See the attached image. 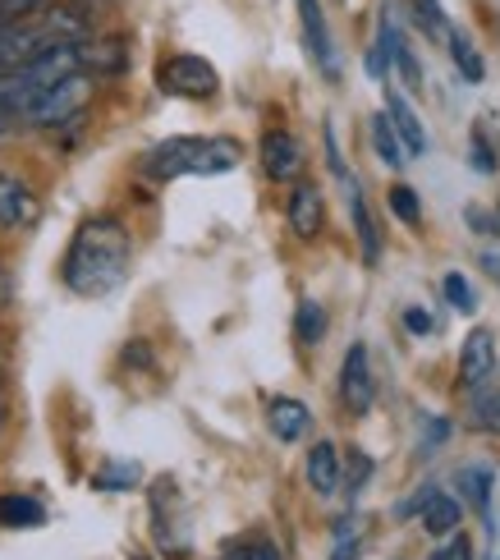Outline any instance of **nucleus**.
I'll return each mask as SVG.
<instances>
[{
  "instance_id": "obj_6",
  "label": "nucleus",
  "mask_w": 500,
  "mask_h": 560,
  "mask_svg": "<svg viewBox=\"0 0 500 560\" xmlns=\"http://www.w3.org/2000/svg\"><path fill=\"white\" fill-rule=\"evenodd\" d=\"M340 400L353 418L372 413L376 405V382H372V359H368V345L353 340L345 349V363H340Z\"/></svg>"
},
{
  "instance_id": "obj_9",
  "label": "nucleus",
  "mask_w": 500,
  "mask_h": 560,
  "mask_svg": "<svg viewBox=\"0 0 500 560\" xmlns=\"http://www.w3.org/2000/svg\"><path fill=\"white\" fill-rule=\"evenodd\" d=\"M414 505L422 510V528L432 533V538H445V533H455L460 520H464V501L437 492V487H422Z\"/></svg>"
},
{
  "instance_id": "obj_26",
  "label": "nucleus",
  "mask_w": 500,
  "mask_h": 560,
  "mask_svg": "<svg viewBox=\"0 0 500 560\" xmlns=\"http://www.w3.org/2000/svg\"><path fill=\"white\" fill-rule=\"evenodd\" d=\"M427 560H473V542H468L464 533L455 528V533H445L441 547H437L432 556H427Z\"/></svg>"
},
{
  "instance_id": "obj_11",
  "label": "nucleus",
  "mask_w": 500,
  "mask_h": 560,
  "mask_svg": "<svg viewBox=\"0 0 500 560\" xmlns=\"http://www.w3.org/2000/svg\"><path fill=\"white\" fill-rule=\"evenodd\" d=\"M261 166H267L271 179H290V175H299V166H303L299 138H294V133H284V129H271L267 138H261Z\"/></svg>"
},
{
  "instance_id": "obj_20",
  "label": "nucleus",
  "mask_w": 500,
  "mask_h": 560,
  "mask_svg": "<svg viewBox=\"0 0 500 560\" xmlns=\"http://www.w3.org/2000/svg\"><path fill=\"white\" fill-rule=\"evenodd\" d=\"M372 148H376V156L386 161L391 171H399V166H404V148H399V133L391 129L386 110H376V115H372Z\"/></svg>"
},
{
  "instance_id": "obj_1",
  "label": "nucleus",
  "mask_w": 500,
  "mask_h": 560,
  "mask_svg": "<svg viewBox=\"0 0 500 560\" xmlns=\"http://www.w3.org/2000/svg\"><path fill=\"white\" fill-rule=\"evenodd\" d=\"M133 262V244H129V230L111 217H92L74 230L65 253V285L83 294V299H102L111 290L125 285Z\"/></svg>"
},
{
  "instance_id": "obj_38",
  "label": "nucleus",
  "mask_w": 500,
  "mask_h": 560,
  "mask_svg": "<svg viewBox=\"0 0 500 560\" xmlns=\"http://www.w3.org/2000/svg\"><path fill=\"white\" fill-rule=\"evenodd\" d=\"M496 221H500V207H496Z\"/></svg>"
},
{
  "instance_id": "obj_17",
  "label": "nucleus",
  "mask_w": 500,
  "mask_h": 560,
  "mask_svg": "<svg viewBox=\"0 0 500 560\" xmlns=\"http://www.w3.org/2000/svg\"><path fill=\"white\" fill-rule=\"evenodd\" d=\"M455 482H460V497L487 520V528H496L491 524V487H496V474L487 469V464H464V469L455 474Z\"/></svg>"
},
{
  "instance_id": "obj_7",
  "label": "nucleus",
  "mask_w": 500,
  "mask_h": 560,
  "mask_svg": "<svg viewBox=\"0 0 500 560\" xmlns=\"http://www.w3.org/2000/svg\"><path fill=\"white\" fill-rule=\"evenodd\" d=\"M299 23H303L307 56H313L322 74H326L330 83H336V79H340V56H336V42H330L326 14H322V0H299Z\"/></svg>"
},
{
  "instance_id": "obj_36",
  "label": "nucleus",
  "mask_w": 500,
  "mask_h": 560,
  "mask_svg": "<svg viewBox=\"0 0 500 560\" xmlns=\"http://www.w3.org/2000/svg\"><path fill=\"white\" fill-rule=\"evenodd\" d=\"M225 560H253V551H240V556H225Z\"/></svg>"
},
{
  "instance_id": "obj_28",
  "label": "nucleus",
  "mask_w": 500,
  "mask_h": 560,
  "mask_svg": "<svg viewBox=\"0 0 500 560\" xmlns=\"http://www.w3.org/2000/svg\"><path fill=\"white\" fill-rule=\"evenodd\" d=\"M391 69H399L404 83H409V88H422V69H418L414 51H409V46H404V42H399V51H395V65H391Z\"/></svg>"
},
{
  "instance_id": "obj_4",
  "label": "nucleus",
  "mask_w": 500,
  "mask_h": 560,
  "mask_svg": "<svg viewBox=\"0 0 500 560\" xmlns=\"http://www.w3.org/2000/svg\"><path fill=\"white\" fill-rule=\"evenodd\" d=\"M156 88L165 92V97L207 102V97H217L221 79H217V69H211V60H202V56H171L156 69Z\"/></svg>"
},
{
  "instance_id": "obj_39",
  "label": "nucleus",
  "mask_w": 500,
  "mask_h": 560,
  "mask_svg": "<svg viewBox=\"0 0 500 560\" xmlns=\"http://www.w3.org/2000/svg\"><path fill=\"white\" fill-rule=\"evenodd\" d=\"M0 303H5V294H0Z\"/></svg>"
},
{
  "instance_id": "obj_8",
  "label": "nucleus",
  "mask_w": 500,
  "mask_h": 560,
  "mask_svg": "<svg viewBox=\"0 0 500 560\" xmlns=\"http://www.w3.org/2000/svg\"><path fill=\"white\" fill-rule=\"evenodd\" d=\"M386 120H391V129L399 133V148H404V156H422L427 152V129H422V120L414 115V106H409V97L404 92H386Z\"/></svg>"
},
{
  "instance_id": "obj_35",
  "label": "nucleus",
  "mask_w": 500,
  "mask_h": 560,
  "mask_svg": "<svg viewBox=\"0 0 500 560\" xmlns=\"http://www.w3.org/2000/svg\"><path fill=\"white\" fill-rule=\"evenodd\" d=\"M253 560H280L276 547H253Z\"/></svg>"
},
{
  "instance_id": "obj_24",
  "label": "nucleus",
  "mask_w": 500,
  "mask_h": 560,
  "mask_svg": "<svg viewBox=\"0 0 500 560\" xmlns=\"http://www.w3.org/2000/svg\"><path fill=\"white\" fill-rule=\"evenodd\" d=\"M391 212L404 221V225H418L422 221V207H418V194L409 189V184H395L391 189Z\"/></svg>"
},
{
  "instance_id": "obj_5",
  "label": "nucleus",
  "mask_w": 500,
  "mask_h": 560,
  "mask_svg": "<svg viewBox=\"0 0 500 560\" xmlns=\"http://www.w3.org/2000/svg\"><path fill=\"white\" fill-rule=\"evenodd\" d=\"M496 377H500L496 336L487 326H478V331H468V340L460 349V386L468 395H482V390H496Z\"/></svg>"
},
{
  "instance_id": "obj_31",
  "label": "nucleus",
  "mask_w": 500,
  "mask_h": 560,
  "mask_svg": "<svg viewBox=\"0 0 500 560\" xmlns=\"http://www.w3.org/2000/svg\"><path fill=\"white\" fill-rule=\"evenodd\" d=\"M468 161L478 166L482 175H491L496 171V152L487 148V138H482V129H473V152H468Z\"/></svg>"
},
{
  "instance_id": "obj_30",
  "label": "nucleus",
  "mask_w": 500,
  "mask_h": 560,
  "mask_svg": "<svg viewBox=\"0 0 500 560\" xmlns=\"http://www.w3.org/2000/svg\"><path fill=\"white\" fill-rule=\"evenodd\" d=\"M349 464H353V474H349V497H359L363 487H368V478H372V459H368L363 451H353Z\"/></svg>"
},
{
  "instance_id": "obj_13",
  "label": "nucleus",
  "mask_w": 500,
  "mask_h": 560,
  "mask_svg": "<svg viewBox=\"0 0 500 560\" xmlns=\"http://www.w3.org/2000/svg\"><path fill=\"white\" fill-rule=\"evenodd\" d=\"M399 23H395V14H391V5L376 14V42H372V51H368V74L381 83L391 74V65H395V51H399Z\"/></svg>"
},
{
  "instance_id": "obj_21",
  "label": "nucleus",
  "mask_w": 500,
  "mask_h": 560,
  "mask_svg": "<svg viewBox=\"0 0 500 560\" xmlns=\"http://www.w3.org/2000/svg\"><path fill=\"white\" fill-rule=\"evenodd\" d=\"M294 331L303 345H322L326 336V308L317 299H299V313H294Z\"/></svg>"
},
{
  "instance_id": "obj_19",
  "label": "nucleus",
  "mask_w": 500,
  "mask_h": 560,
  "mask_svg": "<svg viewBox=\"0 0 500 560\" xmlns=\"http://www.w3.org/2000/svg\"><path fill=\"white\" fill-rule=\"evenodd\" d=\"M0 524L5 528H42L46 505L33 497H0Z\"/></svg>"
},
{
  "instance_id": "obj_22",
  "label": "nucleus",
  "mask_w": 500,
  "mask_h": 560,
  "mask_svg": "<svg viewBox=\"0 0 500 560\" xmlns=\"http://www.w3.org/2000/svg\"><path fill=\"white\" fill-rule=\"evenodd\" d=\"M441 294H445V303H450L455 313H464V317L478 313V294H473V285H468V276H464V271H445Z\"/></svg>"
},
{
  "instance_id": "obj_14",
  "label": "nucleus",
  "mask_w": 500,
  "mask_h": 560,
  "mask_svg": "<svg viewBox=\"0 0 500 560\" xmlns=\"http://www.w3.org/2000/svg\"><path fill=\"white\" fill-rule=\"evenodd\" d=\"M345 469H340V451L330 446V441H317L313 451H307V487H313L317 497H330L340 487Z\"/></svg>"
},
{
  "instance_id": "obj_15",
  "label": "nucleus",
  "mask_w": 500,
  "mask_h": 560,
  "mask_svg": "<svg viewBox=\"0 0 500 560\" xmlns=\"http://www.w3.org/2000/svg\"><path fill=\"white\" fill-rule=\"evenodd\" d=\"M37 217V198L23 179L0 175V225H28Z\"/></svg>"
},
{
  "instance_id": "obj_18",
  "label": "nucleus",
  "mask_w": 500,
  "mask_h": 560,
  "mask_svg": "<svg viewBox=\"0 0 500 560\" xmlns=\"http://www.w3.org/2000/svg\"><path fill=\"white\" fill-rule=\"evenodd\" d=\"M445 46H450V60H455V69H460V79H464V83H482V79H487V60H482L478 46H473L468 33L450 28Z\"/></svg>"
},
{
  "instance_id": "obj_34",
  "label": "nucleus",
  "mask_w": 500,
  "mask_h": 560,
  "mask_svg": "<svg viewBox=\"0 0 500 560\" xmlns=\"http://www.w3.org/2000/svg\"><path fill=\"white\" fill-rule=\"evenodd\" d=\"M482 271H487L491 280H500V253H482Z\"/></svg>"
},
{
  "instance_id": "obj_23",
  "label": "nucleus",
  "mask_w": 500,
  "mask_h": 560,
  "mask_svg": "<svg viewBox=\"0 0 500 560\" xmlns=\"http://www.w3.org/2000/svg\"><path fill=\"white\" fill-rule=\"evenodd\" d=\"M414 19H418V28H422L427 37H437V42L450 37V19H445V10H441V0H414Z\"/></svg>"
},
{
  "instance_id": "obj_16",
  "label": "nucleus",
  "mask_w": 500,
  "mask_h": 560,
  "mask_svg": "<svg viewBox=\"0 0 500 560\" xmlns=\"http://www.w3.org/2000/svg\"><path fill=\"white\" fill-rule=\"evenodd\" d=\"M345 194H349V212H353V230H359V244H363V262L376 267L381 262V240H376V221L368 212V198L359 189V179H345Z\"/></svg>"
},
{
  "instance_id": "obj_2",
  "label": "nucleus",
  "mask_w": 500,
  "mask_h": 560,
  "mask_svg": "<svg viewBox=\"0 0 500 560\" xmlns=\"http://www.w3.org/2000/svg\"><path fill=\"white\" fill-rule=\"evenodd\" d=\"M240 166V148L230 138H165L142 156V175L179 179V175H225Z\"/></svg>"
},
{
  "instance_id": "obj_37",
  "label": "nucleus",
  "mask_w": 500,
  "mask_h": 560,
  "mask_svg": "<svg viewBox=\"0 0 500 560\" xmlns=\"http://www.w3.org/2000/svg\"><path fill=\"white\" fill-rule=\"evenodd\" d=\"M10 133V125H5V115H0V138H5Z\"/></svg>"
},
{
  "instance_id": "obj_29",
  "label": "nucleus",
  "mask_w": 500,
  "mask_h": 560,
  "mask_svg": "<svg viewBox=\"0 0 500 560\" xmlns=\"http://www.w3.org/2000/svg\"><path fill=\"white\" fill-rule=\"evenodd\" d=\"M404 331H409V336H432L437 322H432V313L414 303V308H404Z\"/></svg>"
},
{
  "instance_id": "obj_3",
  "label": "nucleus",
  "mask_w": 500,
  "mask_h": 560,
  "mask_svg": "<svg viewBox=\"0 0 500 560\" xmlns=\"http://www.w3.org/2000/svg\"><path fill=\"white\" fill-rule=\"evenodd\" d=\"M88 102H92V74H88V69H79V74H69V79L51 83L46 92H37V97L23 106V120L37 125V129H56V125L74 120Z\"/></svg>"
},
{
  "instance_id": "obj_25",
  "label": "nucleus",
  "mask_w": 500,
  "mask_h": 560,
  "mask_svg": "<svg viewBox=\"0 0 500 560\" xmlns=\"http://www.w3.org/2000/svg\"><path fill=\"white\" fill-rule=\"evenodd\" d=\"M97 487H106V492H129V487H138V464H106L97 474Z\"/></svg>"
},
{
  "instance_id": "obj_12",
  "label": "nucleus",
  "mask_w": 500,
  "mask_h": 560,
  "mask_svg": "<svg viewBox=\"0 0 500 560\" xmlns=\"http://www.w3.org/2000/svg\"><path fill=\"white\" fill-rule=\"evenodd\" d=\"M267 423H271L276 441H303L307 428H313V413H307V405L294 400V395H276L267 405Z\"/></svg>"
},
{
  "instance_id": "obj_32",
  "label": "nucleus",
  "mask_w": 500,
  "mask_h": 560,
  "mask_svg": "<svg viewBox=\"0 0 500 560\" xmlns=\"http://www.w3.org/2000/svg\"><path fill=\"white\" fill-rule=\"evenodd\" d=\"M46 0H0V19L5 23H19L23 14H33V10H42Z\"/></svg>"
},
{
  "instance_id": "obj_27",
  "label": "nucleus",
  "mask_w": 500,
  "mask_h": 560,
  "mask_svg": "<svg viewBox=\"0 0 500 560\" xmlns=\"http://www.w3.org/2000/svg\"><path fill=\"white\" fill-rule=\"evenodd\" d=\"M322 133H326V161H330V171H336V179L345 184V179H349V166H345V156H340V138H336V125L326 120V129H322Z\"/></svg>"
},
{
  "instance_id": "obj_33",
  "label": "nucleus",
  "mask_w": 500,
  "mask_h": 560,
  "mask_svg": "<svg viewBox=\"0 0 500 560\" xmlns=\"http://www.w3.org/2000/svg\"><path fill=\"white\" fill-rule=\"evenodd\" d=\"M422 428H427V446H432V451L450 436V423H441V418H422Z\"/></svg>"
},
{
  "instance_id": "obj_10",
  "label": "nucleus",
  "mask_w": 500,
  "mask_h": 560,
  "mask_svg": "<svg viewBox=\"0 0 500 560\" xmlns=\"http://www.w3.org/2000/svg\"><path fill=\"white\" fill-rule=\"evenodd\" d=\"M322 221H326V207H322V189L313 179H303L299 189L290 194V230L299 240H317L322 235Z\"/></svg>"
}]
</instances>
